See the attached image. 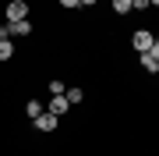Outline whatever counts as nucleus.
Wrapping results in <instances>:
<instances>
[{
    "mask_svg": "<svg viewBox=\"0 0 159 156\" xmlns=\"http://www.w3.org/2000/svg\"><path fill=\"white\" fill-rule=\"evenodd\" d=\"M35 128H39V131H53V128H57V117H53L50 110H43V114L35 117Z\"/></svg>",
    "mask_w": 159,
    "mask_h": 156,
    "instance_id": "obj_4",
    "label": "nucleus"
},
{
    "mask_svg": "<svg viewBox=\"0 0 159 156\" xmlns=\"http://www.w3.org/2000/svg\"><path fill=\"white\" fill-rule=\"evenodd\" d=\"M21 18H29V4L25 0H11L7 4V21H21Z\"/></svg>",
    "mask_w": 159,
    "mask_h": 156,
    "instance_id": "obj_2",
    "label": "nucleus"
},
{
    "mask_svg": "<svg viewBox=\"0 0 159 156\" xmlns=\"http://www.w3.org/2000/svg\"><path fill=\"white\" fill-rule=\"evenodd\" d=\"M25 114H29L32 121H35V117L43 114V103H35V99H29V106H25Z\"/></svg>",
    "mask_w": 159,
    "mask_h": 156,
    "instance_id": "obj_9",
    "label": "nucleus"
},
{
    "mask_svg": "<svg viewBox=\"0 0 159 156\" xmlns=\"http://www.w3.org/2000/svg\"><path fill=\"white\" fill-rule=\"evenodd\" d=\"M50 92H53V96H64L67 89H64V82H60V78H50Z\"/></svg>",
    "mask_w": 159,
    "mask_h": 156,
    "instance_id": "obj_10",
    "label": "nucleus"
},
{
    "mask_svg": "<svg viewBox=\"0 0 159 156\" xmlns=\"http://www.w3.org/2000/svg\"><path fill=\"white\" fill-rule=\"evenodd\" d=\"M81 4H85V7H92V4H96V0H81Z\"/></svg>",
    "mask_w": 159,
    "mask_h": 156,
    "instance_id": "obj_16",
    "label": "nucleus"
},
{
    "mask_svg": "<svg viewBox=\"0 0 159 156\" xmlns=\"http://www.w3.org/2000/svg\"><path fill=\"white\" fill-rule=\"evenodd\" d=\"M64 96H67V103L74 106V103H81V96H85V92H81V89H67Z\"/></svg>",
    "mask_w": 159,
    "mask_h": 156,
    "instance_id": "obj_11",
    "label": "nucleus"
},
{
    "mask_svg": "<svg viewBox=\"0 0 159 156\" xmlns=\"http://www.w3.org/2000/svg\"><path fill=\"white\" fill-rule=\"evenodd\" d=\"M152 43H156V35L145 32V29H138L134 35H131V46H134L138 53H148V50H152Z\"/></svg>",
    "mask_w": 159,
    "mask_h": 156,
    "instance_id": "obj_1",
    "label": "nucleus"
},
{
    "mask_svg": "<svg viewBox=\"0 0 159 156\" xmlns=\"http://www.w3.org/2000/svg\"><path fill=\"white\" fill-rule=\"evenodd\" d=\"M113 11L117 14H131L134 7H131V0H113Z\"/></svg>",
    "mask_w": 159,
    "mask_h": 156,
    "instance_id": "obj_8",
    "label": "nucleus"
},
{
    "mask_svg": "<svg viewBox=\"0 0 159 156\" xmlns=\"http://www.w3.org/2000/svg\"><path fill=\"white\" fill-rule=\"evenodd\" d=\"M131 7H138V11H142V7H148V0H131Z\"/></svg>",
    "mask_w": 159,
    "mask_h": 156,
    "instance_id": "obj_14",
    "label": "nucleus"
},
{
    "mask_svg": "<svg viewBox=\"0 0 159 156\" xmlns=\"http://www.w3.org/2000/svg\"><path fill=\"white\" fill-rule=\"evenodd\" d=\"M148 53H152V57H156V60H159V39H156V43H152V50H148Z\"/></svg>",
    "mask_w": 159,
    "mask_h": 156,
    "instance_id": "obj_15",
    "label": "nucleus"
},
{
    "mask_svg": "<svg viewBox=\"0 0 159 156\" xmlns=\"http://www.w3.org/2000/svg\"><path fill=\"white\" fill-rule=\"evenodd\" d=\"M11 32H14V35H29V32H32V21H29V18H21V21H11Z\"/></svg>",
    "mask_w": 159,
    "mask_h": 156,
    "instance_id": "obj_5",
    "label": "nucleus"
},
{
    "mask_svg": "<svg viewBox=\"0 0 159 156\" xmlns=\"http://www.w3.org/2000/svg\"><path fill=\"white\" fill-rule=\"evenodd\" d=\"M11 35H14V32H11V21H7V25H0V39H11Z\"/></svg>",
    "mask_w": 159,
    "mask_h": 156,
    "instance_id": "obj_12",
    "label": "nucleus"
},
{
    "mask_svg": "<svg viewBox=\"0 0 159 156\" xmlns=\"http://www.w3.org/2000/svg\"><path fill=\"white\" fill-rule=\"evenodd\" d=\"M148 4H156V7H159V0H148Z\"/></svg>",
    "mask_w": 159,
    "mask_h": 156,
    "instance_id": "obj_17",
    "label": "nucleus"
},
{
    "mask_svg": "<svg viewBox=\"0 0 159 156\" xmlns=\"http://www.w3.org/2000/svg\"><path fill=\"white\" fill-rule=\"evenodd\" d=\"M142 68L145 71H159V60L152 57V53H142Z\"/></svg>",
    "mask_w": 159,
    "mask_h": 156,
    "instance_id": "obj_7",
    "label": "nucleus"
},
{
    "mask_svg": "<svg viewBox=\"0 0 159 156\" xmlns=\"http://www.w3.org/2000/svg\"><path fill=\"white\" fill-rule=\"evenodd\" d=\"M46 110H50L53 117H60V114H67V110H71V103H67V96H53V99H50V106H46Z\"/></svg>",
    "mask_w": 159,
    "mask_h": 156,
    "instance_id": "obj_3",
    "label": "nucleus"
},
{
    "mask_svg": "<svg viewBox=\"0 0 159 156\" xmlns=\"http://www.w3.org/2000/svg\"><path fill=\"white\" fill-rule=\"evenodd\" d=\"M60 7H67V11H71V7H81V0H60Z\"/></svg>",
    "mask_w": 159,
    "mask_h": 156,
    "instance_id": "obj_13",
    "label": "nucleus"
},
{
    "mask_svg": "<svg viewBox=\"0 0 159 156\" xmlns=\"http://www.w3.org/2000/svg\"><path fill=\"white\" fill-rule=\"evenodd\" d=\"M14 57V43L11 39H0V60H11Z\"/></svg>",
    "mask_w": 159,
    "mask_h": 156,
    "instance_id": "obj_6",
    "label": "nucleus"
}]
</instances>
